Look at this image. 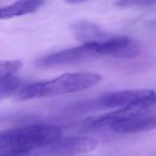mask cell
Masks as SVG:
<instances>
[{
	"label": "cell",
	"mask_w": 156,
	"mask_h": 156,
	"mask_svg": "<svg viewBox=\"0 0 156 156\" xmlns=\"http://www.w3.org/2000/svg\"><path fill=\"white\" fill-rule=\"evenodd\" d=\"M153 90L149 89H135L121 90L102 94L92 100L75 103L66 108L69 113H85L92 111L106 110V109H121L130 106L139 101L143 100L153 93Z\"/></svg>",
	"instance_id": "4"
},
{
	"label": "cell",
	"mask_w": 156,
	"mask_h": 156,
	"mask_svg": "<svg viewBox=\"0 0 156 156\" xmlns=\"http://www.w3.org/2000/svg\"><path fill=\"white\" fill-rule=\"evenodd\" d=\"M101 80L102 76L96 73H90V72L67 73L49 80L29 83L20 88L16 96L20 101H28L77 93L94 87Z\"/></svg>",
	"instance_id": "2"
},
{
	"label": "cell",
	"mask_w": 156,
	"mask_h": 156,
	"mask_svg": "<svg viewBox=\"0 0 156 156\" xmlns=\"http://www.w3.org/2000/svg\"><path fill=\"white\" fill-rule=\"evenodd\" d=\"M86 0H65V2L67 3H72V5H75V3H80V2H83Z\"/></svg>",
	"instance_id": "13"
},
{
	"label": "cell",
	"mask_w": 156,
	"mask_h": 156,
	"mask_svg": "<svg viewBox=\"0 0 156 156\" xmlns=\"http://www.w3.org/2000/svg\"><path fill=\"white\" fill-rule=\"evenodd\" d=\"M20 88V78L17 76H11L0 80V103L13 94H17Z\"/></svg>",
	"instance_id": "9"
},
{
	"label": "cell",
	"mask_w": 156,
	"mask_h": 156,
	"mask_svg": "<svg viewBox=\"0 0 156 156\" xmlns=\"http://www.w3.org/2000/svg\"><path fill=\"white\" fill-rule=\"evenodd\" d=\"M108 40L101 43L81 44L80 46L46 55L40 58L35 65L39 69H49V67L63 66V65L77 64L89 60L108 57V43H107Z\"/></svg>",
	"instance_id": "5"
},
{
	"label": "cell",
	"mask_w": 156,
	"mask_h": 156,
	"mask_svg": "<svg viewBox=\"0 0 156 156\" xmlns=\"http://www.w3.org/2000/svg\"><path fill=\"white\" fill-rule=\"evenodd\" d=\"M43 3L44 0H17L12 5L0 7V20L31 14L40 9Z\"/></svg>",
	"instance_id": "8"
},
{
	"label": "cell",
	"mask_w": 156,
	"mask_h": 156,
	"mask_svg": "<svg viewBox=\"0 0 156 156\" xmlns=\"http://www.w3.org/2000/svg\"><path fill=\"white\" fill-rule=\"evenodd\" d=\"M154 1H155V0H154Z\"/></svg>",
	"instance_id": "15"
},
{
	"label": "cell",
	"mask_w": 156,
	"mask_h": 156,
	"mask_svg": "<svg viewBox=\"0 0 156 156\" xmlns=\"http://www.w3.org/2000/svg\"><path fill=\"white\" fill-rule=\"evenodd\" d=\"M72 33L76 40L83 44L101 43L111 37L108 32L89 20H79L71 27Z\"/></svg>",
	"instance_id": "7"
},
{
	"label": "cell",
	"mask_w": 156,
	"mask_h": 156,
	"mask_svg": "<svg viewBox=\"0 0 156 156\" xmlns=\"http://www.w3.org/2000/svg\"><path fill=\"white\" fill-rule=\"evenodd\" d=\"M83 128L92 130L109 129L117 134H137L156 128V112L141 113L129 108H121L85 120Z\"/></svg>",
	"instance_id": "3"
},
{
	"label": "cell",
	"mask_w": 156,
	"mask_h": 156,
	"mask_svg": "<svg viewBox=\"0 0 156 156\" xmlns=\"http://www.w3.org/2000/svg\"><path fill=\"white\" fill-rule=\"evenodd\" d=\"M0 156H37V152L26 154H0Z\"/></svg>",
	"instance_id": "12"
},
{
	"label": "cell",
	"mask_w": 156,
	"mask_h": 156,
	"mask_svg": "<svg viewBox=\"0 0 156 156\" xmlns=\"http://www.w3.org/2000/svg\"><path fill=\"white\" fill-rule=\"evenodd\" d=\"M62 134L52 124H32L0 132V154L33 153L50 144Z\"/></svg>",
	"instance_id": "1"
},
{
	"label": "cell",
	"mask_w": 156,
	"mask_h": 156,
	"mask_svg": "<svg viewBox=\"0 0 156 156\" xmlns=\"http://www.w3.org/2000/svg\"><path fill=\"white\" fill-rule=\"evenodd\" d=\"M98 141L91 137H60L50 144L37 151V156H74L94 151Z\"/></svg>",
	"instance_id": "6"
},
{
	"label": "cell",
	"mask_w": 156,
	"mask_h": 156,
	"mask_svg": "<svg viewBox=\"0 0 156 156\" xmlns=\"http://www.w3.org/2000/svg\"><path fill=\"white\" fill-rule=\"evenodd\" d=\"M1 119H2V117H0V120H1Z\"/></svg>",
	"instance_id": "14"
},
{
	"label": "cell",
	"mask_w": 156,
	"mask_h": 156,
	"mask_svg": "<svg viewBox=\"0 0 156 156\" xmlns=\"http://www.w3.org/2000/svg\"><path fill=\"white\" fill-rule=\"evenodd\" d=\"M22 62L18 60L0 61V80L15 76V74L22 69Z\"/></svg>",
	"instance_id": "10"
},
{
	"label": "cell",
	"mask_w": 156,
	"mask_h": 156,
	"mask_svg": "<svg viewBox=\"0 0 156 156\" xmlns=\"http://www.w3.org/2000/svg\"><path fill=\"white\" fill-rule=\"evenodd\" d=\"M154 2V0H117L115 5L118 7H133V5H149Z\"/></svg>",
	"instance_id": "11"
}]
</instances>
